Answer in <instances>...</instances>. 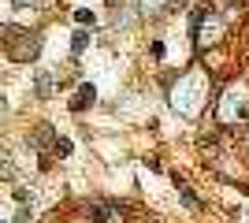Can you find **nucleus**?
<instances>
[{"label":"nucleus","mask_w":249,"mask_h":223,"mask_svg":"<svg viewBox=\"0 0 249 223\" xmlns=\"http://www.w3.org/2000/svg\"><path fill=\"white\" fill-rule=\"evenodd\" d=\"M86 45H89V34H74V41H71V52L78 56V52L86 49Z\"/></svg>","instance_id":"obj_2"},{"label":"nucleus","mask_w":249,"mask_h":223,"mask_svg":"<svg viewBox=\"0 0 249 223\" xmlns=\"http://www.w3.org/2000/svg\"><path fill=\"white\" fill-rule=\"evenodd\" d=\"M108 4H115V0H108Z\"/></svg>","instance_id":"obj_6"},{"label":"nucleus","mask_w":249,"mask_h":223,"mask_svg":"<svg viewBox=\"0 0 249 223\" xmlns=\"http://www.w3.org/2000/svg\"><path fill=\"white\" fill-rule=\"evenodd\" d=\"M178 197H182L190 208H197V197H194V193H190V186H182V182H178Z\"/></svg>","instance_id":"obj_4"},{"label":"nucleus","mask_w":249,"mask_h":223,"mask_svg":"<svg viewBox=\"0 0 249 223\" xmlns=\"http://www.w3.org/2000/svg\"><path fill=\"white\" fill-rule=\"evenodd\" d=\"M52 149H56L60 156H67V153H71V141H67V138H56V145H52Z\"/></svg>","instance_id":"obj_5"},{"label":"nucleus","mask_w":249,"mask_h":223,"mask_svg":"<svg viewBox=\"0 0 249 223\" xmlns=\"http://www.w3.org/2000/svg\"><path fill=\"white\" fill-rule=\"evenodd\" d=\"M93 97H97V89H93V86H82V89H78V97L71 101V112H86V108L93 104Z\"/></svg>","instance_id":"obj_1"},{"label":"nucleus","mask_w":249,"mask_h":223,"mask_svg":"<svg viewBox=\"0 0 249 223\" xmlns=\"http://www.w3.org/2000/svg\"><path fill=\"white\" fill-rule=\"evenodd\" d=\"M74 19L82 22V26H93V22H97V15H93V11H86V8H78V11H74Z\"/></svg>","instance_id":"obj_3"}]
</instances>
